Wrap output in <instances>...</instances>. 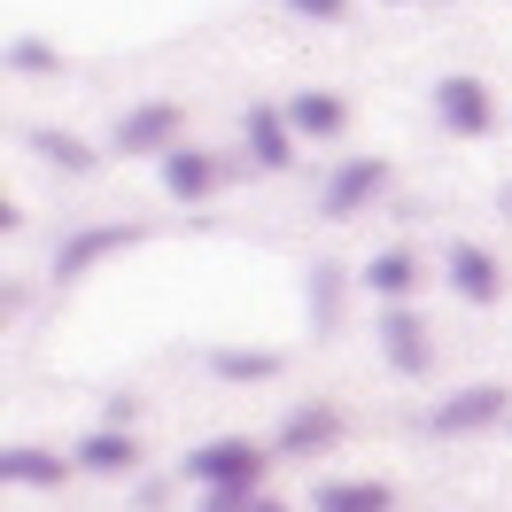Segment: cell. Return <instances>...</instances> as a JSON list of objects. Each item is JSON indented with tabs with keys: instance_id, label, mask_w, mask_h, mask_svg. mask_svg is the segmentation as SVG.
<instances>
[{
	"instance_id": "cell-1",
	"label": "cell",
	"mask_w": 512,
	"mask_h": 512,
	"mask_svg": "<svg viewBox=\"0 0 512 512\" xmlns=\"http://www.w3.org/2000/svg\"><path fill=\"white\" fill-rule=\"evenodd\" d=\"M264 466H272V450H264V443H249V435H218V443H194L179 474H187L194 489H256Z\"/></svg>"
},
{
	"instance_id": "cell-2",
	"label": "cell",
	"mask_w": 512,
	"mask_h": 512,
	"mask_svg": "<svg viewBox=\"0 0 512 512\" xmlns=\"http://www.w3.org/2000/svg\"><path fill=\"white\" fill-rule=\"evenodd\" d=\"M497 419H512V388L474 381V388H458V396H443V404L427 412V435H481V427H497Z\"/></svg>"
},
{
	"instance_id": "cell-3",
	"label": "cell",
	"mask_w": 512,
	"mask_h": 512,
	"mask_svg": "<svg viewBox=\"0 0 512 512\" xmlns=\"http://www.w3.org/2000/svg\"><path fill=\"white\" fill-rule=\"evenodd\" d=\"M241 140H249V171H288V163H295V125H288L280 101H249Z\"/></svg>"
},
{
	"instance_id": "cell-4",
	"label": "cell",
	"mask_w": 512,
	"mask_h": 512,
	"mask_svg": "<svg viewBox=\"0 0 512 512\" xmlns=\"http://www.w3.org/2000/svg\"><path fill=\"white\" fill-rule=\"evenodd\" d=\"M381 357L404 373V381H419V373L435 365V350H427V319H419L412 303H381Z\"/></svg>"
},
{
	"instance_id": "cell-5",
	"label": "cell",
	"mask_w": 512,
	"mask_h": 512,
	"mask_svg": "<svg viewBox=\"0 0 512 512\" xmlns=\"http://www.w3.org/2000/svg\"><path fill=\"white\" fill-rule=\"evenodd\" d=\"M179 101H140L117 117V156H171V140H179Z\"/></svg>"
},
{
	"instance_id": "cell-6",
	"label": "cell",
	"mask_w": 512,
	"mask_h": 512,
	"mask_svg": "<svg viewBox=\"0 0 512 512\" xmlns=\"http://www.w3.org/2000/svg\"><path fill=\"white\" fill-rule=\"evenodd\" d=\"M435 117H443L450 132H466V140H481V132L497 125V109H489V86H481V78H466V70L435 78Z\"/></svg>"
},
{
	"instance_id": "cell-7",
	"label": "cell",
	"mask_w": 512,
	"mask_h": 512,
	"mask_svg": "<svg viewBox=\"0 0 512 512\" xmlns=\"http://www.w3.org/2000/svg\"><path fill=\"white\" fill-rule=\"evenodd\" d=\"M334 443H342V412L319 404V396H311V404H295V412L280 419V435H272L280 458H319V450H334Z\"/></svg>"
},
{
	"instance_id": "cell-8",
	"label": "cell",
	"mask_w": 512,
	"mask_h": 512,
	"mask_svg": "<svg viewBox=\"0 0 512 512\" xmlns=\"http://www.w3.org/2000/svg\"><path fill=\"white\" fill-rule=\"evenodd\" d=\"M132 241H140V225H86V233H70L63 249H55V280H86V272H94L101 256H117V249H132Z\"/></svg>"
},
{
	"instance_id": "cell-9",
	"label": "cell",
	"mask_w": 512,
	"mask_h": 512,
	"mask_svg": "<svg viewBox=\"0 0 512 512\" xmlns=\"http://www.w3.org/2000/svg\"><path fill=\"white\" fill-rule=\"evenodd\" d=\"M381 187H388V156H357V163H342V171L326 179L319 210H326V218H350V210H365Z\"/></svg>"
},
{
	"instance_id": "cell-10",
	"label": "cell",
	"mask_w": 512,
	"mask_h": 512,
	"mask_svg": "<svg viewBox=\"0 0 512 512\" xmlns=\"http://www.w3.org/2000/svg\"><path fill=\"white\" fill-rule=\"evenodd\" d=\"M443 272H450V288L466 295V303H497V295H505V272H497V256L481 249V241H450Z\"/></svg>"
},
{
	"instance_id": "cell-11",
	"label": "cell",
	"mask_w": 512,
	"mask_h": 512,
	"mask_svg": "<svg viewBox=\"0 0 512 512\" xmlns=\"http://www.w3.org/2000/svg\"><path fill=\"white\" fill-rule=\"evenodd\" d=\"M0 481H8V489H63L70 466L55 450H39V443H8L0 450Z\"/></svg>"
},
{
	"instance_id": "cell-12",
	"label": "cell",
	"mask_w": 512,
	"mask_h": 512,
	"mask_svg": "<svg viewBox=\"0 0 512 512\" xmlns=\"http://www.w3.org/2000/svg\"><path fill=\"white\" fill-rule=\"evenodd\" d=\"M163 194H171V202H210V194H218V156L171 148V156H163Z\"/></svg>"
},
{
	"instance_id": "cell-13",
	"label": "cell",
	"mask_w": 512,
	"mask_h": 512,
	"mask_svg": "<svg viewBox=\"0 0 512 512\" xmlns=\"http://www.w3.org/2000/svg\"><path fill=\"white\" fill-rule=\"evenodd\" d=\"M132 466H140L132 427H86V443H78V474H132Z\"/></svg>"
},
{
	"instance_id": "cell-14",
	"label": "cell",
	"mask_w": 512,
	"mask_h": 512,
	"mask_svg": "<svg viewBox=\"0 0 512 512\" xmlns=\"http://www.w3.org/2000/svg\"><path fill=\"white\" fill-rule=\"evenodd\" d=\"M311 512H396V489L388 481H319Z\"/></svg>"
},
{
	"instance_id": "cell-15",
	"label": "cell",
	"mask_w": 512,
	"mask_h": 512,
	"mask_svg": "<svg viewBox=\"0 0 512 512\" xmlns=\"http://www.w3.org/2000/svg\"><path fill=\"white\" fill-rule=\"evenodd\" d=\"M288 125H295V132H311V140H342V125H350V101L311 86V94H295V101H288Z\"/></svg>"
},
{
	"instance_id": "cell-16",
	"label": "cell",
	"mask_w": 512,
	"mask_h": 512,
	"mask_svg": "<svg viewBox=\"0 0 512 512\" xmlns=\"http://www.w3.org/2000/svg\"><path fill=\"white\" fill-rule=\"evenodd\" d=\"M210 373L233 388H256V381H280L288 373V350H210Z\"/></svg>"
},
{
	"instance_id": "cell-17",
	"label": "cell",
	"mask_w": 512,
	"mask_h": 512,
	"mask_svg": "<svg viewBox=\"0 0 512 512\" xmlns=\"http://www.w3.org/2000/svg\"><path fill=\"white\" fill-rule=\"evenodd\" d=\"M365 288L381 295V303H412V288H419V256H412V249H381L373 264H365Z\"/></svg>"
},
{
	"instance_id": "cell-18",
	"label": "cell",
	"mask_w": 512,
	"mask_h": 512,
	"mask_svg": "<svg viewBox=\"0 0 512 512\" xmlns=\"http://www.w3.org/2000/svg\"><path fill=\"white\" fill-rule=\"evenodd\" d=\"M24 148H32V156H47V163H55V171H70V179H86V171H94V148H86L78 132L32 125V132H24Z\"/></svg>"
},
{
	"instance_id": "cell-19",
	"label": "cell",
	"mask_w": 512,
	"mask_h": 512,
	"mask_svg": "<svg viewBox=\"0 0 512 512\" xmlns=\"http://www.w3.org/2000/svg\"><path fill=\"white\" fill-rule=\"evenodd\" d=\"M311 326H334V264H319V272H311Z\"/></svg>"
},
{
	"instance_id": "cell-20",
	"label": "cell",
	"mask_w": 512,
	"mask_h": 512,
	"mask_svg": "<svg viewBox=\"0 0 512 512\" xmlns=\"http://www.w3.org/2000/svg\"><path fill=\"white\" fill-rule=\"evenodd\" d=\"M8 63H16V70H39V78H47V70H55V47L24 32V39H16V47H8Z\"/></svg>"
},
{
	"instance_id": "cell-21",
	"label": "cell",
	"mask_w": 512,
	"mask_h": 512,
	"mask_svg": "<svg viewBox=\"0 0 512 512\" xmlns=\"http://www.w3.org/2000/svg\"><path fill=\"white\" fill-rule=\"evenodd\" d=\"M249 505H256V489H202L194 512H249Z\"/></svg>"
},
{
	"instance_id": "cell-22",
	"label": "cell",
	"mask_w": 512,
	"mask_h": 512,
	"mask_svg": "<svg viewBox=\"0 0 512 512\" xmlns=\"http://www.w3.org/2000/svg\"><path fill=\"white\" fill-rule=\"evenodd\" d=\"M295 16H311V24H334V16H350V0H288Z\"/></svg>"
},
{
	"instance_id": "cell-23",
	"label": "cell",
	"mask_w": 512,
	"mask_h": 512,
	"mask_svg": "<svg viewBox=\"0 0 512 512\" xmlns=\"http://www.w3.org/2000/svg\"><path fill=\"white\" fill-rule=\"evenodd\" d=\"M249 512H288V505H280V497H256V505Z\"/></svg>"
},
{
	"instance_id": "cell-24",
	"label": "cell",
	"mask_w": 512,
	"mask_h": 512,
	"mask_svg": "<svg viewBox=\"0 0 512 512\" xmlns=\"http://www.w3.org/2000/svg\"><path fill=\"white\" fill-rule=\"evenodd\" d=\"M505 427H512V419H505Z\"/></svg>"
}]
</instances>
